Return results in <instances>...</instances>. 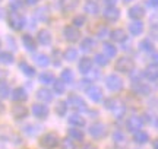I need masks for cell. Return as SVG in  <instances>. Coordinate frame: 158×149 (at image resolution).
I'll use <instances>...</instances> for the list:
<instances>
[{"label":"cell","mask_w":158,"mask_h":149,"mask_svg":"<svg viewBox=\"0 0 158 149\" xmlns=\"http://www.w3.org/2000/svg\"><path fill=\"white\" fill-rule=\"evenodd\" d=\"M82 149H97V148L92 143H85L84 146H82Z\"/></svg>","instance_id":"obj_52"},{"label":"cell","mask_w":158,"mask_h":149,"mask_svg":"<svg viewBox=\"0 0 158 149\" xmlns=\"http://www.w3.org/2000/svg\"><path fill=\"white\" fill-rule=\"evenodd\" d=\"M63 37L69 41V42H76L81 38V32L78 28H75L73 25H66L63 28Z\"/></svg>","instance_id":"obj_5"},{"label":"cell","mask_w":158,"mask_h":149,"mask_svg":"<svg viewBox=\"0 0 158 149\" xmlns=\"http://www.w3.org/2000/svg\"><path fill=\"white\" fill-rule=\"evenodd\" d=\"M94 60H95V63H97V64H100V66H106V64L108 63L107 57H106L104 54H97Z\"/></svg>","instance_id":"obj_46"},{"label":"cell","mask_w":158,"mask_h":149,"mask_svg":"<svg viewBox=\"0 0 158 149\" xmlns=\"http://www.w3.org/2000/svg\"><path fill=\"white\" fill-rule=\"evenodd\" d=\"M139 47H141V50H143V51H152L154 50V44L151 42V40H142Z\"/></svg>","instance_id":"obj_41"},{"label":"cell","mask_w":158,"mask_h":149,"mask_svg":"<svg viewBox=\"0 0 158 149\" xmlns=\"http://www.w3.org/2000/svg\"><path fill=\"white\" fill-rule=\"evenodd\" d=\"M85 12L89 13V15H98V12H100L98 2H91V0H88V2L85 3Z\"/></svg>","instance_id":"obj_25"},{"label":"cell","mask_w":158,"mask_h":149,"mask_svg":"<svg viewBox=\"0 0 158 149\" xmlns=\"http://www.w3.org/2000/svg\"><path fill=\"white\" fill-rule=\"evenodd\" d=\"M37 98H38L41 103H50L51 99H53V95H51V92L47 89V88H41L37 91Z\"/></svg>","instance_id":"obj_20"},{"label":"cell","mask_w":158,"mask_h":149,"mask_svg":"<svg viewBox=\"0 0 158 149\" xmlns=\"http://www.w3.org/2000/svg\"><path fill=\"white\" fill-rule=\"evenodd\" d=\"M129 32L132 35H141L143 32V23L141 21H133L129 23Z\"/></svg>","instance_id":"obj_22"},{"label":"cell","mask_w":158,"mask_h":149,"mask_svg":"<svg viewBox=\"0 0 158 149\" xmlns=\"http://www.w3.org/2000/svg\"><path fill=\"white\" fill-rule=\"evenodd\" d=\"M37 40L41 46H50L51 44V32L48 29H41L37 35Z\"/></svg>","instance_id":"obj_14"},{"label":"cell","mask_w":158,"mask_h":149,"mask_svg":"<svg viewBox=\"0 0 158 149\" xmlns=\"http://www.w3.org/2000/svg\"><path fill=\"white\" fill-rule=\"evenodd\" d=\"M143 74H145L149 80H157L158 79V66H155V64L148 66L147 69H145V73Z\"/></svg>","instance_id":"obj_24"},{"label":"cell","mask_w":158,"mask_h":149,"mask_svg":"<svg viewBox=\"0 0 158 149\" xmlns=\"http://www.w3.org/2000/svg\"><path fill=\"white\" fill-rule=\"evenodd\" d=\"M89 135L95 139H101L106 135V126L102 123H94L89 127Z\"/></svg>","instance_id":"obj_10"},{"label":"cell","mask_w":158,"mask_h":149,"mask_svg":"<svg viewBox=\"0 0 158 149\" xmlns=\"http://www.w3.org/2000/svg\"><path fill=\"white\" fill-rule=\"evenodd\" d=\"M66 104H68L70 108L76 110V111H86V110H88L86 103H85L81 97H78V95H69L68 103H66Z\"/></svg>","instance_id":"obj_4"},{"label":"cell","mask_w":158,"mask_h":149,"mask_svg":"<svg viewBox=\"0 0 158 149\" xmlns=\"http://www.w3.org/2000/svg\"><path fill=\"white\" fill-rule=\"evenodd\" d=\"M38 130H41V126H38V124H28V126L23 127V133L28 136H35Z\"/></svg>","instance_id":"obj_34"},{"label":"cell","mask_w":158,"mask_h":149,"mask_svg":"<svg viewBox=\"0 0 158 149\" xmlns=\"http://www.w3.org/2000/svg\"><path fill=\"white\" fill-rule=\"evenodd\" d=\"M154 60V63H155V66L158 64V53H152V57H151Z\"/></svg>","instance_id":"obj_53"},{"label":"cell","mask_w":158,"mask_h":149,"mask_svg":"<svg viewBox=\"0 0 158 149\" xmlns=\"http://www.w3.org/2000/svg\"><path fill=\"white\" fill-rule=\"evenodd\" d=\"M143 15H145V10H143V7L139 5L132 6L129 9V16L132 18V19H135V21H139Z\"/></svg>","instance_id":"obj_19"},{"label":"cell","mask_w":158,"mask_h":149,"mask_svg":"<svg viewBox=\"0 0 158 149\" xmlns=\"http://www.w3.org/2000/svg\"><path fill=\"white\" fill-rule=\"evenodd\" d=\"M68 104L64 103V101H59L56 105V113L59 115H64L66 114V111H68V107H66Z\"/></svg>","instance_id":"obj_40"},{"label":"cell","mask_w":158,"mask_h":149,"mask_svg":"<svg viewBox=\"0 0 158 149\" xmlns=\"http://www.w3.org/2000/svg\"><path fill=\"white\" fill-rule=\"evenodd\" d=\"M64 60H68V62H75V60H78V56L79 53L76 48H73V47H69V48H66V51H64Z\"/></svg>","instance_id":"obj_28"},{"label":"cell","mask_w":158,"mask_h":149,"mask_svg":"<svg viewBox=\"0 0 158 149\" xmlns=\"http://www.w3.org/2000/svg\"><path fill=\"white\" fill-rule=\"evenodd\" d=\"M148 139H149V136H148V133L142 132V130H138V132H135V135H133V140H135L136 143H147Z\"/></svg>","instance_id":"obj_30"},{"label":"cell","mask_w":158,"mask_h":149,"mask_svg":"<svg viewBox=\"0 0 158 149\" xmlns=\"http://www.w3.org/2000/svg\"><path fill=\"white\" fill-rule=\"evenodd\" d=\"M31 111L37 119H45L48 115V108L45 107V104H34Z\"/></svg>","instance_id":"obj_12"},{"label":"cell","mask_w":158,"mask_h":149,"mask_svg":"<svg viewBox=\"0 0 158 149\" xmlns=\"http://www.w3.org/2000/svg\"><path fill=\"white\" fill-rule=\"evenodd\" d=\"M40 145L44 149H54L59 145V136L56 133H45L44 136L40 139Z\"/></svg>","instance_id":"obj_3"},{"label":"cell","mask_w":158,"mask_h":149,"mask_svg":"<svg viewBox=\"0 0 158 149\" xmlns=\"http://www.w3.org/2000/svg\"><path fill=\"white\" fill-rule=\"evenodd\" d=\"M152 149H158V139H155L152 142Z\"/></svg>","instance_id":"obj_55"},{"label":"cell","mask_w":158,"mask_h":149,"mask_svg":"<svg viewBox=\"0 0 158 149\" xmlns=\"http://www.w3.org/2000/svg\"><path fill=\"white\" fill-rule=\"evenodd\" d=\"M89 86H91V83H89V80L88 79H84V80L79 82V89H88Z\"/></svg>","instance_id":"obj_48"},{"label":"cell","mask_w":158,"mask_h":149,"mask_svg":"<svg viewBox=\"0 0 158 149\" xmlns=\"http://www.w3.org/2000/svg\"><path fill=\"white\" fill-rule=\"evenodd\" d=\"M130 2H135V0H123V3H126V5H127V3H130Z\"/></svg>","instance_id":"obj_57"},{"label":"cell","mask_w":158,"mask_h":149,"mask_svg":"<svg viewBox=\"0 0 158 149\" xmlns=\"http://www.w3.org/2000/svg\"><path fill=\"white\" fill-rule=\"evenodd\" d=\"M40 82L44 83V85H50V83L54 82V76L50 72H43V73L40 74Z\"/></svg>","instance_id":"obj_33"},{"label":"cell","mask_w":158,"mask_h":149,"mask_svg":"<svg viewBox=\"0 0 158 149\" xmlns=\"http://www.w3.org/2000/svg\"><path fill=\"white\" fill-rule=\"evenodd\" d=\"M106 107H107L108 110H111V111H113L117 117L123 115V113H124V105L120 103L118 99H114V98H111V99H107V101H106Z\"/></svg>","instance_id":"obj_7"},{"label":"cell","mask_w":158,"mask_h":149,"mask_svg":"<svg viewBox=\"0 0 158 149\" xmlns=\"http://www.w3.org/2000/svg\"><path fill=\"white\" fill-rule=\"evenodd\" d=\"M133 91H135L136 94H139V95H147V94H149V88H148L145 83L138 82V83L133 85Z\"/></svg>","instance_id":"obj_36"},{"label":"cell","mask_w":158,"mask_h":149,"mask_svg":"<svg viewBox=\"0 0 158 149\" xmlns=\"http://www.w3.org/2000/svg\"><path fill=\"white\" fill-rule=\"evenodd\" d=\"M35 18L41 21V22H45V21H48L50 19V9L47 7V6H41L38 7L37 10H35Z\"/></svg>","instance_id":"obj_16"},{"label":"cell","mask_w":158,"mask_h":149,"mask_svg":"<svg viewBox=\"0 0 158 149\" xmlns=\"http://www.w3.org/2000/svg\"><path fill=\"white\" fill-rule=\"evenodd\" d=\"M79 5V0H60V9L63 12H72L75 10Z\"/></svg>","instance_id":"obj_15"},{"label":"cell","mask_w":158,"mask_h":149,"mask_svg":"<svg viewBox=\"0 0 158 149\" xmlns=\"http://www.w3.org/2000/svg\"><path fill=\"white\" fill-rule=\"evenodd\" d=\"M60 78H62V82L63 83H72V82H73L75 80V76H73V72H72V70L70 69H64L62 72V76H60Z\"/></svg>","instance_id":"obj_32"},{"label":"cell","mask_w":158,"mask_h":149,"mask_svg":"<svg viewBox=\"0 0 158 149\" xmlns=\"http://www.w3.org/2000/svg\"><path fill=\"white\" fill-rule=\"evenodd\" d=\"M94 47H95V40H92L89 37H86L81 41V50L82 51H91Z\"/></svg>","instance_id":"obj_27"},{"label":"cell","mask_w":158,"mask_h":149,"mask_svg":"<svg viewBox=\"0 0 158 149\" xmlns=\"http://www.w3.org/2000/svg\"><path fill=\"white\" fill-rule=\"evenodd\" d=\"M148 5L151 7H158V0H148Z\"/></svg>","instance_id":"obj_50"},{"label":"cell","mask_w":158,"mask_h":149,"mask_svg":"<svg viewBox=\"0 0 158 149\" xmlns=\"http://www.w3.org/2000/svg\"><path fill=\"white\" fill-rule=\"evenodd\" d=\"M85 22H86V18L84 15H78V16L73 18V26L75 28H81V26H84Z\"/></svg>","instance_id":"obj_42"},{"label":"cell","mask_w":158,"mask_h":149,"mask_svg":"<svg viewBox=\"0 0 158 149\" xmlns=\"http://www.w3.org/2000/svg\"><path fill=\"white\" fill-rule=\"evenodd\" d=\"M3 110H5V105H3V103H2V101H0V114H2V113H3Z\"/></svg>","instance_id":"obj_56"},{"label":"cell","mask_w":158,"mask_h":149,"mask_svg":"<svg viewBox=\"0 0 158 149\" xmlns=\"http://www.w3.org/2000/svg\"><path fill=\"white\" fill-rule=\"evenodd\" d=\"M53 86H54V92H56L57 95H60L64 92V83H63L62 80H57V82H53Z\"/></svg>","instance_id":"obj_44"},{"label":"cell","mask_w":158,"mask_h":149,"mask_svg":"<svg viewBox=\"0 0 158 149\" xmlns=\"http://www.w3.org/2000/svg\"><path fill=\"white\" fill-rule=\"evenodd\" d=\"M69 123L75 127H84L85 126V119H82V117L78 114H72V115H69Z\"/></svg>","instance_id":"obj_29"},{"label":"cell","mask_w":158,"mask_h":149,"mask_svg":"<svg viewBox=\"0 0 158 149\" xmlns=\"http://www.w3.org/2000/svg\"><path fill=\"white\" fill-rule=\"evenodd\" d=\"M108 34H110L108 29L106 28V26H101V28L98 29V32H97V37H98V38H106Z\"/></svg>","instance_id":"obj_47"},{"label":"cell","mask_w":158,"mask_h":149,"mask_svg":"<svg viewBox=\"0 0 158 149\" xmlns=\"http://www.w3.org/2000/svg\"><path fill=\"white\" fill-rule=\"evenodd\" d=\"M34 62L40 67H47L50 64V58H48V56H45V54H35Z\"/></svg>","instance_id":"obj_26"},{"label":"cell","mask_w":158,"mask_h":149,"mask_svg":"<svg viewBox=\"0 0 158 149\" xmlns=\"http://www.w3.org/2000/svg\"><path fill=\"white\" fill-rule=\"evenodd\" d=\"M106 85H107L110 91L118 92L122 91V88H123V80H122V78H118L117 74H110L106 79Z\"/></svg>","instance_id":"obj_6"},{"label":"cell","mask_w":158,"mask_h":149,"mask_svg":"<svg viewBox=\"0 0 158 149\" xmlns=\"http://www.w3.org/2000/svg\"><path fill=\"white\" fill-rule=\"evenodd\" d=\"M133 67H135V63L129 57H120L116 62V70L120 73H132Z\"/></svg>","instance_id":"obj_2"},{"label":"cell","mask_w":158,"mask_h":149,"mask_svg":"<svg viewBox=\"0 0 158 149\" xmlns=\"http://www.w3.org/2000/svg\"><path fill=\"white\" fill-rule=\"evenodd\" d=\"M12 115H13V119H16V120L25 119V117L28 115V108H27L25 105H22V104H16V105L12 107Z\"/></svg>","instance_id":"obj_11"},{"label":"cell","mask_w":158,"mask_h":149,"mask_svg":"<svg viewBox=\"0 0 158 149\" xmlns=\"http://www.w3.org/2000/svg\"><path fill=\"white\" fill-rule=\"evenodd\" d=\"M102 15H104V18H106L107 21L114 22V21H117L118 18H120V10H118L116 6H107V7L104 9V12H102Z\"/></svg>","instance_id":"obj_9"},{"label":"cell","mask_w":158,"mask_h":149,"mask_svg":"<svg viewBox=\"0 0 158 149\" xmlns=\"http://www.w3.org/2000/svg\"><path fill=\"white\" fill-rule=\"evenodd\" d=\"M142 126H143V121H142L141 117H138V115H132L127 119V123H126V127H127V130L130 132H138V130H141Z\"/></svg>","instance_id":"obj_8"},{"label":"cell","mask_w":158,"mask_h":149,"mask_svg":"<svg viewBox=\"0 0 158 149\" xmlns=\"http://www.w3.org/2000/svg\"><path fill=\"white\" fill-rule=\"evenodd\" d=\"M0 18H2V10H0Z\"/></svg>","instance_id":"obj_58"},{"label":"cell","mask_w":158,"mask_h":149,"mask_svg":"<svg viewBox=\"0 0 158 149\" xmlns=\"http://www.w3.org/2000/svg\"><path fill=\"white\" fill-rule=\"evenodd\" d=\"M0 2H2V0H0Z\"/></svg>","instance_id":"obj_60"},{"label":"cell","mask_w":158,"mask_h":149,"mask_svg":"<svg viewBox=\"0 0 158 149\" xmlns=\"http://www.w3.org/2000/svg\"><path fill=\"white\" fill-rule=\"evenodd\" d=\"M106 3H107V6H116V2L117 0H104Z\"/></svg>","instance_id":"obj_54"},{"label":"cell","mask_w":158,"mask_h":149,"mask_svg":"<svg viewBox=\"0 0 158 149\" xmlns=\"http://www.w3.org/2000/svg\"><path fill=\"white\" fill-rule=\"evenodd\" d=\"M19 69L22 70L27 76H34V74H35L34 67H32V66H29L27 62H21V63H19Z\"/></svg>","instance_id":"obj_37"},{"label":"cell","mask_w":158,"mask_h":149,"mask_svg":"<svg viewBox=\"0 0 158 149\" xmlns=\"http://www.w3.org/2000/svg\"><path fill=\"white\" fill-rule=\"evenodd\" d=\"M38 2H40V0H25V3H27V5H29V6H34V5H37Z\"/></svg>","instance_id":"obj_51"},{"label":"cell","mask_w":158,"mask_h":149,"mask_svg":"<svg viewBox=\"0 0 158 149\" xmlns=\"http://www.w3.org/2000/svg\"><path fill=\"white\" fill-rule=\"evenodd\" d=\"M13 60H15V57H13V54H12V53H9V51L0 53V63L12 64V63H13Z\"/></svg>","instance_id":"obj_35"},{"label":"cell","mask_w":158,"mask_h":149,"mask_svg":"<svg viewBox=\"0 0 158 149\" xmlns=\"http://www.w3.org/2000/svg\"><path fill=\"white\" fill-rule=\"evenodd\" d=\"M9 95H10L9 86L6 85L5 82H2V83H0V98H7Z\"/></svg>","instance_id":"obj_43"},{"label":"cell","mask_w":158,"mask_h":149,"mask_svg":"<svg viewBox=\"0 0 158 149\" xmlns=\"http://www.w3.org/2000/svg\"><path fill=\"white\" fill-rule=\"evenodd\" d=\"M10 98L13 101H27L28 95H27V91L23 88H15L10 94Z\"/></svg>","instance_id":"obj_18"},{"label":"cell","mask_w":158,"mask_h":149,"mask_svg":"<svg viewBox=\"0 0 158 149\" xmlns=\"http://www.w3.org/2000/svg\"><path fill=\"white\" fill-rule=\"evenodd\" d=\"M78 69L81 73H84V74L89 73L91 69H92V60L88 57L81 58V62H79V64H78Z\"/></svg>","instance_id":"obj_17"},{"label":"cell","mask_w":158,"mask_h":149,"mask_svg":"<svg viewBox=\"0 0 158 149\" xmlns=\"http://www.w3.org/2000/svg\"><path fill=\"white\" fill-rule=\"evenodd\" d=\"M6 79H7V72L0 69V83H2V82H5Z\"/></svg>","instance_id":"obj_49"},{"label":"cell","mask_w":158,"mask_h":149,"mask_svg":"<svg viewBox=\"0 0 158 149\" xmlns=\"http://www.w3.org/2000/svg\"><path fill=\"white\" fill-rule=\"evenodd\" d=\"M110 37H111V40L116 41V42H123L127 35H126V31H124V29L117 28V29H114V31L110 32Z\"/></svg>","instance_id":"obj_21"},{"label":"cell","mask_w":158,"mask_h":149,"mask_svg":"<svg viewBox=\"0 0 158 149\" xmlns=\"http://www.w3.org/2000/svg\"><path fill=\"white\" fill-rule=\"evenodd\" d=\"M27 25V19L19 12H10L9 13V26L13 31H22Z\"/></svg>","instance_id":"obj_1"},{"label":"cell","mask_w":158,"mask_h":149,"mask_svg":"<svg viewBox=\"0 0 158 149\" xmlns=\"http://www.w3.org/2000/svg\"><path fill=\"white\" fill-rule=\"evenodd\" d=\"M86 94H88V97L94 101V103H98V101H101L102 98V91L101 88H98L95 85H91L88 89H86Z\"/></svg>","instance_id":"obj_13"},{"label":"cell","mask_w":158,"mask_h":149,"mask_svg":"<svg viewBox=\"0 0 158 149\" xmlns=\"http://www.w3.org/2000/svg\"><path fill=\"white\" fill-rule=\"evenodd\" d=\"M69 136L75 139V140H82L84 139V132L79 130L78 127H72V129H69Z\"/></svg>","instance_id":"obj_38"},{"label":"cell","mask_w":158,"mask_h":149,"mask_svg":"<svg viewBox=\"0 0 158 149\" xmlns=\"http://www.w3.org/2000/svg\"><path fill=\"white\" fill-rule=\"evenodd\" d=\"M62 149H76V146H75V142L72 140V139L66 138L62 142Z\"/></svg>","instance_id":"obj_45"},{"label":"cell","mask_w":158,"mask_h":149,"mask_svg":"<svg viewBox=\"0 0 158 149\" xmlns=\"http://www.w3.org/2000/svg\"><path fill=\"white\" fill-rule=\"evenodd\" d=\"M102 53H104L107 57H114L116 53H117V48H116L113 44H110V42H104V46H102Z\"/></svg>","instance_id":"obj_31"},{"label":"cell","mask_w":158,"mask_h":149,"mask_svg":"<svg viewBox=\"0 0 158 149\" xmlns=\"http://www.w3.org/2000/svg\"><path fill=\"white\" fill-rule=\"evenodd\" d=\"M22 44L25 46V48H27L28 51H35V48H37L34 38H32L31 35H28V34L22 35Z\"/></svg>","instance_id":"obj_23"},{"label":"cell","mask_w":158,"mask_h":149,"mask_svg":"<svg viewBox=\"0 0 158 149\" xmlns=\"http://www.w3.org/2000/svg\"><path fill=\"white\" fill-rule=\"evenodd\" d=\"M0 46H2V44H0Z\"/></svg>","instance_id":"obj_59"},{"label":"cell","mask_w":158,"mask_h":149,"mask_svg":"<svg viewBox=\"0 0 158 149\" xmlns=\"http://www.w3.org/2000/svg\"><path fill=\"white\" fill-rule=\"evenodd\" d=\"M113 140L116 145H120V146H123L126 143V136H124L122 132H114L113 135Z\"/></svg>","instance_id":"obj_39"}]
</instances>
